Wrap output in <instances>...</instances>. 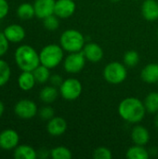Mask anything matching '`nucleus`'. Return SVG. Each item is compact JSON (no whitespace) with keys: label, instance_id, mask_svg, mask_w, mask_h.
<instances>
[{"label":"nucleus","instance_id":"nucleus-1","mask_svg":"<svg viewBox=\"0 0 158 159\" xmlns=\"http://www.w3.org/2000/svg\"><path fill=\"white\" fill-rule=\"evenodd\" d=\"M145 113L144 103L135 97H128L118 105V114L121 118L131 124L140 123L144 118Z\"/></svg>","mask_w":158,"mask_h":159},{"label":"nucleus","instance_id":"nucleus-2","mask_svg":"<svg viewBox=\"0 0 158 159\" xmlns=\"http://www.w3.org/2000/svg\"><path fill=\"white\" fill-rule=\"evenodd\" d=\"M14 59L21 71L33 72L39 64L40 58L36 50L29 45H21L15 50Z\"/></svg>","mask_w":158,"mask_h":159},{"label":"nucleus","instance_id":"nucleus-3","mask_svg":"<svg viewBox=\"0 0 158 159\" xmlns=\"http://www.w3.org/2000/svg\"><path fill=\"white\" fill-rule=\"evenodd\" d=\"M60 44L63 50L72 53L81 51L85 46V37L74 29L65 30L60 37Z\"/></svg>","mask_w":158,"mask_h":159},{"label":"nucleus","instance_id":"nucleus-4","mask_svg":"<svg viewBox=\"0 0 158 159\" xmlns=\"http://www.w3.org/2000/svg\"><path fill=\"white\" fill-rule=\"evenodd\" d=\"M63 48L57 44H49L45 46L40 53V64L53 69L57 67L63 60Z\"/></svg>","mask_w":158,"mask_h":159},{"label":"nucleus","instance_id":"nucleus-5","mask_svg":"<svg viewBox=\"0 0 158 159\" xmlns=\"http://www.w3.org/2000/svg\"><path fill=\"white\" fill-rule=\"evenodd\" d=\"M128 71L126 65L118 61L108 63L103 69L104 79L113 85H118L124 82L127 78Z\"/></svg>","mask_w":158,"mask_h":159},{"label":"nucleus","instance_id":"nucleus-6","mask_svg":"<svg viewBox=\"0 0 158 159\" xmlns=\"http://www.w3.org/2000/svg\"><path fill=\"white\" fill-rule=\"evenodd\" d=\"M82 84L76 78H68L63 80L60 87L61 97L66 101H74L80 97L82 93Z\"/></svg>","mask_w":158,"mask_h":159},{"label":"nucleus","instance_id":"nucleus-7","mask_svg":"<svg viewBox=\"0 0 158 159\" xmlns=\"http://www.w3.org/2000/svg\"><path fill=\"white\" fill-rule=\"evenodd\" d=\"M86 57L83 51L70 53L63 61V68L69 74H77L83 70L86 64Z\"/></svg>","mask_w":158,"mask_h":159},{"label":"nucleus","instance_id":"nucleus-8","mask_svg":"<svg viewBox=\"0 0 158 159\" xmlns=\"http://www.w3.org/2000/svg\"><path fill=\"white\" fill-rule=\"evenodd\" d=\"M37 112L38 109L35 102L28 99L19 101L14 106L15 115L21 119H31L37 115Z\"/></svg>","mask_w":158,"mask_h":159},{"label":"nucleus","instance_id":"nucleus-9","mask_svg":"<svg viewBox=\"0 0 158 159\" xmlns=\"http://www.w3.org/2000/svg\"><path fill=\"white\" fill-rule=\"evenodd\" d=\"M20 143V136L17 131L11 129H4L0 132V148L3 150L15 149Z\"/></svg>","mask_w":158,"mask_h":159},{"label":"nucleus","instance_id":"nucleus-10","mask_svg":"<svg viewBox=\"0 0 158 159\" xmlns=\"http://www.w3.org/2000/svg\"><path fill=\"white\" fill-rule=\"evenodd\" d=\"M76 5L74 0H57L54 14L60 19H68L75 11Z\"/></svg>","mask_w":158,"mask_h":159},{"label":"nucleus","instance_id":"nucleus-11","mask_svg":"<svg viewBox=\"0 0 158 159\" xmlns=\"http://www.w3.org/2000/svg\"><path fill=\"white\" fill-rule=\"evenodd\" d=\"M55 0H34V7L35 16L38 19L44 20L45 18L54 14Z\"/></svg>","mask_w":158,"mask_h":159},{"label":"nucleus","instance_id":"nucleus-12","mask_svg":"<svg viewBox=\"0 0 158 159\" xmlns=\"http://www.w3.org/2000/svg\"><path fill=\"white\" fill-rule=\"evenodd\" d=\"M67 129V122L61 116H54L48 120L47 124V130L49 135L58 137L62 135Z\"/></svg>","mask_w":158,"mask_h":159},{"label":"nucleus","instance_id":"nucleus-13","mask_svg":"<svg viewBox=\"0 0 158 159\" xmlns=\"http://www.w3.org/2000/svg\"><path fill=\"white\" fill-rule=\"evenodd\" d=\"M3 33L10 43H20L25 38L26 35L24 28L17 23L7 25Z\"/></svg>","mask_w":158,"mask_h":159},{"label":"nucleus","instance_id":"nucleus-14","mask_svg":"<svg viewBox=\"0 0 158 159\" xmlns=\"http://www.w3.org/2000/svg\"><path fill=\"white\" fill-rule=\"evenodd\" d=\"M87 61L96 63L103 58V50L102 47L96 43H88L84 46L82 49Z\"/></svg>","mask_w":158,"mask_h":159},{"label":"nucleus","instance_id":"nucleus-15","mask_svg":"<svg viewBox=\"0 0 158 159\" xmlns=\"http://www.w3.org/2000/svg\"><path fill=\"white\" fill-rule=\"evenodd\" d=\"M142 15L148 21L158 20V2L156 0H144L142 5Z\"/></svg>","mask_w":158,"mask_h":159},{"label":"nucleus","instance_id":"nucleus-16","mask_svg":"<svg viewBox=\"0 0 158 159\" xmlns=\"http://www.w3.org/2000/svg\"><path fill=\"white\" fill-rule=\"evenodd\" d=\"M131 140L134 144L144 146L150 140V133L145 127L141 125L135 126L131 131Z\"/></svg>","mask_w":158,"mask_h":159},{"label":"nucleus","instance_id":"nucleus-17","mask_svg":"<svg viewBox=\"0 0 158 159\" xmlns=\"http://www.w3.org/2000/svg\"><path fill=\"white\" fill-rule=\"evenodd\" d=\"M141 78L142 81L148 84H155L158 81V64L149 63L141 73Z\"/></svg>","mask_w":158,"mask_h":159},{"label":"nucleus","instance_id":"nucleus-18","mask_svg":"<svg viewBox=\"0 0 158 159\" xmlns=\"http://www.w3.org/2000/svg\"><path fill=\"white\" fill-rule=\"evenodd\" d=\"M35 83H36V81H35V78H34L33 72L22 71L21 74L19 75L18 85L21 90H24V91L31 90L34 87Z\"/></svg>","mask_w":158,"mask_h":159},{"label":"nucleus","instance_id":"nucleus-19","mask_svg":"<svg viewBox=\"0 0 158 159\" xmlns=\"http://www.w3.org/2000/svg\"><path fill=\"white\" fill-rule=\"evenodd\" d=\"M13 157L16 159H35L37 157V151L29 145L21 144L14 149Z\"/></svg>","mask_w":158,"mask_h":159},{"label":"nucleus","instance_id":"nucleus-20","mask_svg":"<svg viewBox=\"0 0 158 159\" xmlns=\"http://www.w3.org/2000/svg\"><path fill=\"white\" fill-rule=\"evenodd\" d=\"M59 95V91L54 86H46L44 87L40 93H39V98L40 100L45 102V103H52L54 102Z\"/></svg>","mask_w":158,"mask_h":159},{"label":"nucleus","instance_id":"nucleus-21","mask_svg":"<svg viewBox=\"0 0 158 159\" xmlns=\"http://www.w3.org/2000/svg\"><path fill=\"white\" fill-rule=\"evenodd\" d=\"M126 157L129 159H148L149 153L142 145L135 144L128 149Z\"/></svg>","mask_w":158,"mask_h":159},{"label":"nucleus","instance_id":"nucleus-22","mask_svg":"<svg viewBox=\"0 0 158 159\" xmlns=\"http://www.w3.org/2000/svg\"><path fill=\"white\" fill-rule=\"evenodd\" d=\"M17 16L23 20H31L35 16L34 5L30 3H22L17 8Z\"/></svg>","mask_w":158,"mask_h":159},{"label":"nucleus","instance_id":"nucleus-23","mask_svg":"<svg viewBox=\"0 0 158 159\" xmlns=\"http://www.w3.org/2000/svg\"><path fill=\"white\" fill-rule=\"evenodd\" d=\"M144 106L146 112L151 114L158 113V91L150 92L144 99Z\"/></svg>","mask_w":158,"mask_h":159},{"label":"nucleus","instance_id":"nucleus-24","mask_svg":"<svg viewBox=\"0 0 158 159\" xmlns=\"http://www.w3.org/2000/svg\"><path fill=\"white\" fill-rule=\"evenodd\" d=\"M49 68L42 65V64H39L34 71H33V74L34 75V78H35V81L39 84H45L46 82L49 81V78H50V72H49Z\"/></svg>","mask_w":158,"mask_h":159},{"label":"nucleus","instance_id":"nucleus-25","mask_svg":"<svg viewBox=\"0 0 158 159\" xmlns=\"http://www.w3.org/2000/svg\"><path fill=\"white\" fill-rule=\"evenodd\" d=\"M50 157L53 159H71L73 155L67 147L57 146L50 150Z\"/></svg>","mask_w":158,"mask_h":159},{"label":"nucleus","instance_id":"nucleus-26","mask_svg":"<svg viewBox=\"0 0 158 159\" xmlns=\"http://www.w3.org/2000/svg\"><path fill=\"white\" fill-rule=\"evenodd\" d=\"M10 75L11 70L8 63L6 61L0 59V87L5 86L8 82Z\"/></svg>","mask_w":158,"mask_h":159},{"label":"nucleus","instance_id":"nucleus-27","mask_svg":"<svg viewBox=\"0 0 158 159\" xmlns=\"http://www.w3.org/2000/svg\"><path fill=\"white\" fill-rule=\"evenodd\" d=\"M124 64L128 67H134L140 61L139 53L135 50H129L124 54L123 57Z\"/></svg>","mask_w":158,"mask_h":159},{"label":"nucleus","instance_id":"nucleus-28","mask_svg":"<svg viewBox=\"0 0 158 159\" xmlns=\"http://www.w3.org/2000/svg\"><path fill=\"white\" fill-rule=\"evenodd\" d=\"M59 17H57L55 14H52L43 20V24L44 27L48 30V31H55L59 28L60 26V20Z\"/></svg>","mask_w":158,"mask_h":159},{"label":"nucleus","instance_id":"nucleus-29","mask_svg":"<svg viewBox=\"0 0 158 159\" xmlns=\"http://www.w3.org/2000/svg\"><path fill=\"white\" fill-rule=\"evenodd\" d=\"M93 158L95 159H111L112 158V152L107 147H98L93 151L92 154Z\"/></svg>","mask_w":158,"mask_h":159},{"label":"nucleus","instance_id":"nucleus-30","mask_svg":"<svg viewBox=\"0 0 158 159\" xmlns=\"http://www.w3.org/2000/svg\"><path fill=\"white\" fill-rule=\"evenodd\" d=\"M54 114H55V112H54L53 108L50 106H45V107L41 108L39 111L40 118H42L43 120H47V121H48L52 117H54Z\"/></svg>","mask_w":158,"mask_h":159},{"label":"nucleus","instance_id":"nucleus-31","mask_svg":"<svg viewBox=\"0 0 158 159\" xmlns=\"http://www.w3.org/2000/svg\"><path fill=\"white\" fill-rule=\"evenodd\" d=\"M9 41L3 32H0V58H2L8 50Z\"/></svg>","mask_w":158,"mask_h":159},{"label":"nucleus","instance_id":"nucleus-32","mask_svg":"<svg viewBox=\"0 0 158 159\" xmlns=\"http://www.w3.org/2000/svg\"><path fill=\"white\" fill-rule=\"evenodd\" d=\"M9 11V6L7 0H0V20L4 19Z\"/></svg>","mask_w":158,"mask_h":159},{"label":"nucleus","instance_id":"nucleus-33","mask_svg":"<svg viewBox=\"0 0 158 159\" xmlns=\"http://www.w3.org/2000/svg\"><path fill=\"white\" fill-rule=\"evenodd\" d=\"M49 82L54 87H61L63 80H62V77L60 75H50Z\"/></svg>","mask_w":158,"mask_h":159},{"label":"nucleus","instance_id":"nucleus-34","mask_svg":"<svg viewBox=\"0 0 158 159\" xmlns=\"http://www.w3.org/2000/svg\"><path fill=\"white\" fill-rule=\"evenodd\" d=\"M48 156H50V151H48L45 148H42L37 151V157H39V158H46Z\"/></svg>","mask_w":158,"mask_h":159},{"label":"nucleus","instance_id":"nucleus-35","mask_svg":"<svg viewBox=\"0 0 158 159\" xmlns=\"http://www.w3.org/2000/svg\"><path fill=\"white\" fill-rule=\"evenodd\" d=\"M4 112H5V105H4V103L0 101V117L3 116Z\"/></svg>","mask_w":158,"mask_h":159},{"label":"nucleus","instance_id":"nucleus-36","mask_svg":"<svg viewBox=\"0 0 158 159\" xmlns=\"http://www.w3.org/2000/svg\"><path fill=\"white\" fill-rule=\"evenodd\" d=\"M155 126H156V128L158 129V113L157 115L156 116V117H155Z\"/></svg>","mask_w":158,"mask_h":159},{"label":"nucleus","instance_id":"nucleus-37","mask_svg":"<svg viewBox=\"0 0 158 159\" xmlns=\"http://www.w3.org/2000/svg\"><path fill=\"white\" fill-rule=\"evenodd\" d=\"M110 1H112V2H114V3H116V2H119L120 0H110Z\"/></svg>","mask_w":158,"mask_h":159},{"label":"nucleus","instance_id":"nucleus-38","mask_svg":"<svg viewBox=\"0 0 158 159\" xmlns=\"http://www.w3.org/2000/svg\"><path fill=\"white\" fill-rule=\"evenodd\" d=\"M157 36H158V29H157Z\"/></svg>","mask_w":158,"mask_h":159},{"label":"nucleus","instance_id":"nucleus-39","mask_svg":"<svg viewBox=\"0 0 158 159\" xmlns=\"http://www.w3.org/2000/svg\"><path fill=\"white\" fill-rule=\"evenodd\" d=\"M136 1H140V0H136Z\"/></svg>","mask_w":158,"mask_h":159},{"label":"nucleus","instance_id":"nucleus-40","mask_svg":"<svg viewBox=\"0 0 158 159\" xmlns=\"http://www.w3.org/2000/svg\"><path fill=\"white\" fill-rule=\"evenodd\" d=\"M157 85H158V81H157Z\"/></svg>","mask_w":158,"mask_h":159}]
</instances>
